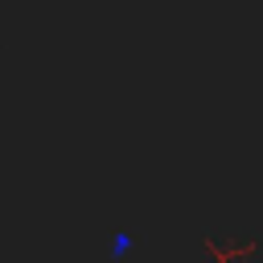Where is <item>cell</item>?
I'll use <instances>...</instances> for the list:
<instances>
[{
  "mask_svg": "<svg viewBox=\"0 0 263 263\" xmlns=\"http://www.w3.org/2000/svg\"><path fill=\"white\" fill-rule=\"evenodd\" d=\"M136 242H140V234L119 230V234H115V242H111V251H115V255H127V251H136Z\"/></svg>",
  "mask_w": 263,
  "mask_h": 263,
  "instance_id": "obj_1",
  "label": "cell"
}]
</instances>
